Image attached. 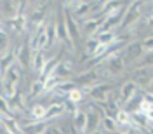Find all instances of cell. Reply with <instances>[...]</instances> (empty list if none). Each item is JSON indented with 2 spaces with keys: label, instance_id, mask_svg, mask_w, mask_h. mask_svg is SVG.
Returning <instances> with one entry per match:
<instances>
[{
  "label": "cell",
  "instance_id": "1",
  "mask_svg": "<svg viewBox=\"0 0 153 134\" xmlns=\"http://www.w3.org/2000/svg\"><path fill=\"white\" fill-rule=\"evenodd\" d=\"M103 65H105V68L111 73V77H117V75H122L124 73V70H125V63H124V57H122V54L117 51V52H108L103 59Z\"/></svg>",
  "mask_w": 153,
  "mask_h": 134
},
{
  "label": "cell",
  "instance_id": "2",
  "mask_svg": "<svg viewBox=\"0 0 153 134\" xmlns=\"http://www.w3.org/2000/svg\"><path fill=\"white\" fill-rule=\"evenodd\" d=\"M141 16H143V4H141V2H129L120 28L122 30L131 28V26L136 25L137 21H141Z\"/></svg>",
  "mask_w": 153,
  "mask_h": 134
},
{
  "label": "cell",
  "instance_id": "3",
  "mask_svg": "<svg viewBox=\"0 0 153 134\" xmlns=\"http://www.w3.org/2000/svg\"><path fill=\"white\" fill-rule=\"evenodd\" d=\"M105 110L103 106L97 108V106H91L89 112H87V131L85 134H94L97 133V129L103 125V120H105Z\"/></svg>",
  "mask_w": 153,
  "mask_h": 134
},
{
  "label": "cell",
  "instance_id": "4",
  "mask_svg": "<svg viewBox=\"0 0 153 134\" xmlns=\"http://www.w3.org/2000/svg\"><path fill=\"white\" fill-rule=\"evenodd\" d=\"M143 45H141V42H131V44H127V47L124 49V52H122V57H124V63L125 66L127 65H131L134 61H137V59H141L143 56Z\"/></svg>",
  "mask_w": 153,
  "mask_h": 134
},
{
  "label": "cell",
  "instance_id": "5",
  "mask_svg": "<svg viewBox=\"0 0 153 134\" xmlns=\"http://www.w3.org/2000/svg\"><path fill=\"white\" fill-rule=\"evenodd\" d=\"M21 2H12V0H4L2 2V16L5 21H12L16 19L19 14H23L21 10Z\"/></svg>",
  "mask_w": 153,
  "mask_h": 134
},
{
  "label": "cell",
  "instance_id": "6",
  "mask_svg": "<svg viewBox=\"0 0 153 134\" xmlns=\"http://www.w3.org/2000/svg\"><path fill=\"white\" fill-rule=\"evenodd\" d=\"M80 26H82V31L85 33L87 37H96L101 28H103V19H97V18H87L80 21Z\"/></svg>",
  "mask_w": 153,
  "mask_h": 134
},
{
  "label": "cell",
  "instance_id": "7",
  "mask_svg": "<svg viewBox=\"0 0 153 134\" xmlns=\"http://www.w3.org/2000/svg\"><path fill=\"white\" fill-rule=\"evenodd\" d=\"M89 96L94 99V101H99V103H106L110 98H111V87L106 86V84H97L91 89Z\"/></svg>",
  "mask_w": 153,
  "mask_h": 134
},
{
  "label": "cell",
  "instance_id": "8",
  "mask_svg": "<svg viewBox=\"0 0 153 134\" xmlns=\"http://www.w3.org/2000/svg\"><path fill=\"white\" fill-rule=\"evenodd\" d=\"M118 92H120V103H129L132 98L137 96V84L134 80H127L122 84Z\"/></svg>",
  "mask_w": 153,
  "mask_h": 134
},
{
  "label": "cell",
  "instance_id": "9",
  "mask_svg": "<svg viewBox=\"0 0 153 134\" xmlns=\"http://www.w3.org/2000/svg\"><path fill=\"white\" fill-rule=\"evenodd\" d=\"M132 80L139 86V84H144V82H152L153 80V68L150 66H137L136 70H134V73H132Z\"/></svg>",
  "mask_w": 153,
  "mask_h": 134
},
{
  "label": "cell",
  "instance_id": "10",
  "mask_svg": "<svg viewBox=\"0 0 153 134\" xmlns=\"http://www.w3.org/2000/svg\"><path fill=\"white\" fill-rule=\"evenodd\" d=\"M65 23H66V28H68V33H70L71 42H76L78 37H80V26H78L76 19L70 14V10H66V14H65Z\"/></svg>",
  "mask_w": 153,
  "mask_h": 134
},
{
  "label": "cell",
  "instance_id": "11",
  "mask_svg": "<svg viewBox=\"0 0 153 134\" xmlns=\"http://www.w3.org/2000/svg\"><path fill=\"white\" fill-rule=\"evenodd\" d=\"M73 127L78 134H85L87 131V112L84 110H78L73 115Z\"/></svg>",
  "mask_w": 153,
  "mask_h": 134
},
{
  "label": "cell",
  "instance_id": "12",
  "mask_svg": "<svg viewBox=\"0 0 153 134\" xmlns=\"http://www.w3.org/2000/svg\"><path fill=\"white\" fill-rule=\"evenodd\" d=\"M45 122H30V124H21V134H42L45 131Z\"/></svg>",
  "mask_w": 153,
  "mask_h": 134
},
{
  "label": "cell",
  "instance_id": "13",
  "mask_svg": "<svg viewBox=\"0 0 153 134\" xmlns=\"http://www.w3.org/2000/svg\"><path fill=\"white\" fill-rule=\"evenodd\" d=\"M12 52L16 54V61H18L19 66H28V63H31V59H30L31 49H30V45H21L19 49L12 51Z\"/></svg>",
  "mask_w": 153,
  "mask_h": 134
},
{
  "label": "cell",
  "instance_id": "14",
  "mask_svg": "<svg viewBox=\"0 0 153 134\" xmlns=\"http://www.w3.org/2000/svg\"><path fill=\"white\" fill-rule=\"evenodd\" d=\"M47 61H49V59L45 57L44 52H35L33 57H31V66H33L35 71L42 73V71H44V68H45V65H47Z\"/></svg>",
  "mask_w": 153,
  "mask_h": 134
},
{
  "label": "cell",
  "instance_id": "15",
  "mask_svg": "<svg viewBox=\"0 0 153 134\" xmlns=\"http://www.w3.org/2000/svg\"><path fill=\"white\" fill-rule=\"evenodd\" d=\"M65 113V103H52V105L47 106V115H45V120L44 122H47V120H52V118H56L59 115Z\"/></svg>",
  "mask_w": 153,
  "mask_h": 134
},
{
  "label": "cell",
  "instance_id": "16",
  "mask_svg": "<svg viewBox=\"0 0 153 134\" xmlns=\"http://www.w3.org/2000/svg\"><path fill=\"white\" fill-rule=\"evenodd\" d=\"M56 25H57V40L65 42L68 45H73V42H71V38H70V33H68L66 23H65V21H59Z\"/></svg>",
  "mask_w": 153,
  "mask_h": 134
},
{
  "label": "cell",
  "instance_id": "17",
  "mask_svg": "<svg viewBox=\"0 0 153 134\" xmlns=\"http://www.w3.org/2000/svg\"><path fill=\"white\" fill-rule=\"evenodd\" d=\"M96 38H97V42L101 45H113V42H117L115 31H99L96 35Z\"/></svg>",
  "mask_w": 153,
  "mask_h": 134
},
{
  "label": "cell",
  "instance_id": "18",
  "mask_svg": "<svg viewBox=\"0 0 153 134\" xmlns=\"http://www.w3.org/2000/svg\"><path fill=\"white\" fill-rule=\"evenodd\" d=\"M115 120H117L118 127H131L132 125V117H131V113L127 110H120L118 115L115 117Z\"/></svg>",
  "mask_w": 153,
  "mask_h": 134
},
{
  "label": "cell",
  "instance_id": "19",
  "mask_svg": "<svg viewBox=\"0 0 153 134\" xmlns=\"http://www.w3.org/2000/svg\"><path fill=\"white\" fill-rule=\"evenodd\" d=\"M44 92H45V84H44L42 80H35V82L31 84V89H30L28 98L30 99H33V98H37V96L44 94Z\"/></svg>",
  "mask_w": 153,
  "mask_h": 134
},
{
  "label": "cell",
  "instance_id": "20",
  "mask_svg": "<svg viewBox=\"0 0 153 134\" xmlns=\"http://www.w3.org/2000/svg\"><path fill=\"white\" fill-rule=\"evenodd\" d=\"M45 115H47V106L35 105L33 108H31V117L37 118L38 122H44V120H45Z\"/></svg>",
  "mask_w": 153,
  "mask_h": 134
},
{
  "label": "cell",
  "instance_id": "21",
  "mask_svg": "<svg viewBox=\"0 0 153 134\" xmlns=\"http://www.w3.org/2000/svg\"><path fill=\"white\" fill-rule=\"evenodd\" d=\"M99 47H101V44L97 42V38H96V37L87 38V42H85V52H87V54L94 56L96 52H97V49H99Z\"/></svg>",
  "mask_w": 153,
  "mask_h": 134
},
{
  "label": "cell",
  "instance_id": "22",
  "mask_svg": "<svg viewBox=\"0 0 153 134\" xmlns=\"http://www.w3.org/2000/svg\"><path fill=\"white\" fill-rule=\"evenodd\" d=\"M131 117H132V124H136L137 127H146L148 125V118H146V115L141 113V112H137V113H131Z\"/></svg>",
  "mask_w": 153,
  "mask_h": 134
},
{
  "label": "cell",
  "instance_id": "23",
  "mask_svg": "<svg viewBox=\"0 0 153 134\" xmlns=\"http://www.w3.org/2000/svg\"><path fill=\"white\" fill-rule=\"evenodd\" d=\"M0 51H2V56H5V54H9L10 49H9V35H7V31L4 30L2 33H0Z\"/></svg>",
  "mask_w": 153,
  "mask_h": 134
},
{
  "label": "cell",
  "instance_id": "24",
  "mask_svg": "<svg viewBox=\"0 0 153 134\" xmlns=\"http://www.w3.org/2000/svg\"><path fill=\"white\" fill-rule=\"evenodd\" d=\"M103 129H105L106 133H115V131L118 129V124H117V120H113V117H105V120H103Z\"/></svg>",
  "mask_w": 153,
  "mask_h": 134
},
{
  "label": "cell",
  "instance_id": "25",
  "mask_svg": "<svg viewBox=\"0 0 153 134\" xmlns=\"http://www.w3.org/2000/svg\"><path fill=\"white\" fill-rule=\"evenodd\" d=\"M68 99H70V101H73L75 105H78V103L84 99V92H82V89H73V91L68 94Z\"/></svg>",
  "mask_w": 153,
  "mask_h": 134
},
{
  "label": "cell",
  "instance_id": "26",
  "mask_svg": "<svg viewBox=\"0 0 153 134\" xmlns=\"http://www.w3.org/2000/svg\"><path fill=\"white\" fill-rule=\"evenodd\" d=\"M139 66H150V68H153V52H146V54L139 59Z\"/></svg>",
  "mask_w": 153,
  "mask_h": 134
},
{
  "label": "cell",
  "instance_id": "27",
  "mask_svg": "<svg viewBox=\"0 0 153 134\" xmlns=\"http://www.w3.org/2000/svg\"><path fill=\"white\" fill-rule=\"evenodd\" d=\"M141 45H143L144 52H153V35L152 37H146L141 40Z\"/></svg>",
  "mask_w": 153,
  "mask_h": 134
},
{
  "label": "cell",
  "instance_id": "28",
  "mask_svg": "<svg viewBox=\"0 0 153 134\" xmlns=\"http://www.w3.org/2000/svg\"><path fill=\"white\" fill-rule=\"evenodd\" d=\"M65 112H68V113H73V115H75L76 112H78V110H76V105H75V103L68 99V101H65Z\"/></svg>",
  "mask_w": 153,
  "mask_h": 134
},
{
  "label": "cell",
  "instance_id": "29",
  "mask_svg": "<svg viewBox=\"0 0 153 134\" xmlns=\"http://www.w3.org/2000/svg\"><path fill=\"white\" fill-rule=\"evenodd\" d=\"M42 134H63V131H61L57 125H47L45 131H44Z\"/></svg>",
  "mask_w": 153,
  "mask_h": 134
},
{
  "label": "cell",
  "instance_id": "30",
  "mask_svg": "<svg viewBox=\"0 0 153 134\" xmlns=\"http://www.w3.org/2000/svg\"><path fill=\"white\" fill-rule=\"evenodd\" d=\"M144 115H146V118H148L150 122H153V106H152V108H150V110H148Z\"/></svg>",
  "mask_w": 153,
  "mask_h": 134
},
{
  "label": "cell",
  "instance_id": "31",
  "mask_svg": "<svg viewBox=\"0 0 153 134\" xmlns=\"http://www.w3.org/2000/svg\"><path fill=\"white\" fill-rule=\"evenodd\" d=\"M146 92H148V94H152V96H153V80H152V82H150V84H148V86H146Z\"/></svg>",
  "mask_w": 153,
  "mask_h": 134
}]
</instances>
